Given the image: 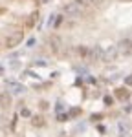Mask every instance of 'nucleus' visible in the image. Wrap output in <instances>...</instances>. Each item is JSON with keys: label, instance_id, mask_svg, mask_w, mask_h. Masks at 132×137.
<instances>
[{"label": "nucleus", "instance_id": "nucleus-16", "mask_svg": "<svg viewBox=\"0 0 132 137\" xmlns=\"http://www.w3.org/2000/svg\"><path fill=\"white\" fill-rule=\"evenodd\" d=\"M105 104H112V97H105Z\"/></svg>", "mask_w": 132, "mask_h": 137}, {"label": "nucleus", "instance_id": "nucleus-7", "mask_svg": "<svg viewBox=\"0 0 132 137\" xmlns=\"http://www.w3.org/2000/svg\"><path fill=\"white\" fill-rule=\"evenodd\" d=\"M116 97H118L119 101L129 99V90H127V88H119V90H116Z\"/></svg>", "mask_w": 132, "mask_h": 137}, {"label": "nucleus", "instance_id": "nucleus-10", "mask_svg": "<svg viewBox=\"0 0 132 137\" xmlns=\"http://www.w3.org/2000/svg\"><path fill=\"white\" fill-rule=\"evenodd\" d=\"M31 123H33V126H42V124H44L42 117H33V121H31Z\"/></svg>", "mask_w": 132, "mask_h": 137}, {"label": "nucleus", "instance_id": "nucleus-9", "mask_svg": "<svg viewBox=\"0 0 132 137\" xmlns=\"http://www.w3.org/2000/svg\"><path fill=\"white\" fill-rule=\"evenodd\" d=\"M11 92L13 93H22L24 92V86L22 84H17V82H11Z\"/></svg>", "mask_w": 132, "mask_h": 137}, {"label": "nucleus", "instance_id": "nucleus-5", "mask_svg": "<svg viewBox=\"0 0 132 137\" xmlns=\"http://www.w3.org/2000/svg\"><path fill=\"white\" fill-rule=\"evenodd\" d=\"M103 53H105V51H103L99 46H95V48L88 53V57H90L92 60H103Z\"/></svg>", "mask_w": 132, "mask_h": 137}, {"label": "nucleus", "instance_id": "nucleus-4", "mask_svg": "<svg viewBox=\"0 0 132 137\" xmlns=\"http://www.w3.org/2000/svg\"><path fill=\"white\" fill-rule=\"evenodd\" d=\"M118 55H119V53H118V46H112V48H108V49L103 53V60H105V62H112Z\"/></svg>", "mask_w": 132, "mask_h": 137}, {"label": "nucleus", "instance_id": "nucleus-8", "mask_svg": "<svg viewBox=\"0 0 132 137\" xmlns=\"http://www.w3.org/2000/svg\"><path fill=\"white\" fill-rule=\"evenodd\" d=\"M50 46H51L53 51H59V48H61V38H59V37H51V38H50Z\"/></svg>", "mask_w": 132, "mask_h": 137}, {"label": "nucleus", "instance_id": "nucleus-11", "mask_svg": "<svg viewBox=\"0 0 132 137\" xmlns=\"http://www.w3.org/2000/svg\"><path fill=\"white\" fill-rule=\"evenodd\" d=\"M20 115H22V117H31V111H30L28 108H22V110H20Z\"/></svg>", "mask_w": 132, "mask_h": 137}, {"label": "nucleus", "instance_id": "nucleus-3", "mask_svg": "<svg viewBox=\"0 0 132 137\" xmlns=\"http://www.w3.org/2000/svg\"><path fill=\"white\" fill-rule=\"evenodd\" d=\"M20 40H22V31H15L13 35H9V37H7L6 46H7V48H15Z\"/></svg>", "mask_w": 132, "mask_h": 137}, {"label": "nucleus", "instance_id": "nucleus-12", "mask_svg": "<svg viewBox=\"0 0 132 137\" xmlns=\"http://www.w3.org/2000/svg\"><path fill=\"white\" fill-rule=\"evenodd\" d=\"M35 20H37V15H31V17L28 18V26H33V24H35Z\"/></svg>", "mask_w": 132, "mask_h": 137}, {"label": "nucleus", "instance_id": "nucleus-17", "mask_svg": "<svg viewBox=\"0 0 132 137\" xmlns=\"http://www.w3.org/2000/svg\"><path fill=\"white\" fill-rule=\"evenodd\" d=\"M33 44H35V38H30V40H28V46H30V48H31V46H33Z\"/></svg>", "mask_w": 132, "mask_h": 137}, {"label": "nucleus", "instance_id": "nucleus-6", "mask_svg": "<svg viewBox=\"0 0 132 137\" xmlns=\"http://www.w3.org/2000/svg\"><path fill=\"white\" fill-rule=\"evenodd\" d=\"M0 106L2 108H9L11 106V93H7V92L0 93Z\"/></svg>", "mask_w": 132, "mask_h": 137}, {"label": "nucleus", "instance_id": "nucleus-1", "mask_svg": "<svg viewBox=\"0 0 132 137\" xmlns=\"http://www.w3.org/2000/svg\"><path fill=\"white\" fill-rule=\"evenodd\" d=\"M64 13H66V15H70V17H81V13H83L81 4H77V2L66 4V6H64Z\"/></svg>", "mask_w": 132, "mask_h": 137}, {"label": "nucleus", "instance_id": "nucleus-15", "mask_svg": "<svg viewBox=\"0 0 132 137\" xmlns=\"http://www.w3.org/2000/svg\"><path fill=\"white\" fill-rule=\"evenodd\" d=\"M125 82H127L129 86H132V75H130V77H127V79H125Z\"/></svg>", "mask_w": 132, "mask_h": 137}, {"label": "nucleus", "instance_id": "nucleus-2", "mask_svg": "<svg viewBox=\"0 0 132 137\" xmlns=\"http://www.w3.org/2000/svg\"><path fill=\"white\" fill-rule=\"evenodd\" d=\"M118 53H119V55H123V57L130 55V53H132V40H129V38L121 40V42L118 44Z\"/></svg>", "mask_w": 132, "mask_h": 137}, {"label": "nucleus", "instance_id": "nucleus-13", "mask_svg": "<svg viewBox=\"0 0 132 137\" xmlns=\"http://www.w3.org/2000/svg\"><path fill=\"white\" fill-rule=\"evenodd\" d=\"M86 2H88V4H92V6H101L105 0H86Z\"/></svg>", "mask_w": 132, "mask_h": 137}, {"label": "nucleus", "instance_id": "nucleus-14", "mask_svg": "<svg viewBox=\"0 0 132 137\" xmlns=\"http://www.w3.org/2000/svg\"><path fill=\"white\" fill-rule=\"evenodd\" d=\"M79 113H81V110H77V108H75V110H72V111H70V115H79Z\"/></svg>", "mask_w": 132, "mask_h": 137}]
</instances>
